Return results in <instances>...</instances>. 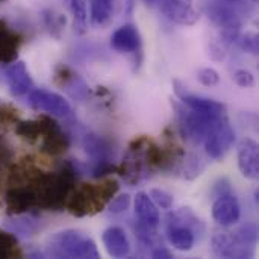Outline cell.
I'll return each instance as SVG.
<instances>
[{"mask_svg": "<svg viewBox=\"0 0 259 259\" xmlns=\"http://www.w3.org/2000/svg\"><path fill=\"white\" fill-rule=\"evenodd\" d=\"M117 190L118 185L114 181H108L103 185L97 187L83 185L70 193L65 206L76 217L91 215L97 211H102V208H105L111 202Z\"/></svg>", "mask_w": 259, "mask_h": 259, "instance_id": "6da1fadb", "label": "cell"}, {"mask_svg": "<svg viewBox=\"0 0 259 259\" xmlns=\"http://www.w3.org/2000/svg\"><path fill=\"white\" fill-rule=\"evenodd\" d=\"M47 255L53 258H99L96 243L77 231L58 232L50 238L47 246Z\"/></svg>", "mask_w": 259, "mask_h": 259, "instance_id": "7a4b0ae2", "label": "cell"}, {"mask_svg": "<svg viewBox=\"0 0 259 259\" xmlns=\"http://www.w3.org/2000/svg\"><path fill=\"white\" fill-rule=\"evenodd\" d=\"M203 14L222 29V38L226 44H234L243 26V15L237 6L215 0H206L202 5Z\"/></svg>", "mask_w": 259, "mask_h": 259, "instance_id": "3957f363", "label": "cell"}, {"mask_svg": "<svg viewBox=\"0 0 259 259\" xmlns=\"http://www.w3.org/2000/svg\"><path fill=\"white\" fill-rule=\"evenodd\" d=\"M173 108L176 109V115H178V121H179V129L182 137L193 143V144H200L203 143V138L206 137V134L211 131V127L217 123L219 118L222 117H208L203 114H199L190 108H187L185 105H179L178 102L171 103Z\"/></svg>", "mask_w": 259, "mask_h": 259, "instance_id": "277c9868", "label": "cell"}, {"mask_svg": "<svg viewBox=\"0 0 259 259\" xmlns=\"http://www.w3.org/2000/svg\"><path fill=\"white\" fill-rule=\"evenodd\" d=\"M83 149L91 159V176L99 179L115 170L112 162L114 159V147L111 141L105 137L96 134H87L83 138Z\"/></svg>", "mask_w": 259, "mask_h": 259, "instance_id": "5b68a950", "label": "cell"}, {"mask_svg": "<svg viewBox=\"0 0 259 259\" xmlns=\"http://www.w3.org/2000/svg\"><path fill=\"white\" fill-rule=\"evenodd\" d=\"M147 147L149 143L146 138H140L138 141H134V144L129 147V152L120 168V175L126 182L134 185L149 176L150 164L147 159Z\"/></svg>", "mask_w": 259, "mask_h": 259, "instance_id": "8992f818", "label": "cell"}, {"mask_svg": "<svg viewBox=\"0 0 259 259\" xmlns=\"http://www.w3.org/2000/svg\"><path fill=\"white\" fill-rule=\"evenodd\" d=\"M235 143V132L226 115L217 120V123L211 127V131L203 138L205 150L211 159H222L229 152L232 144Z\"/></svg>", "mask_w": 259, "mask_h": 259, "instance_id": "52a82bcc", "label": "cell"}, {"mask_svg": "<svg viewBox=\"0 0 259 259\" xmlns=\"http://www.w3.org/2000/svg\"><path fill=\"white\" fill-rule=\"evenodd\" d=\"M147 6L158 9L165 18L178 24L191 26L199 20L194 0H143Z\"/></svg>", "mask_w": 259, "mask_h": 259, "instance_id": "ba28073f", "label": "cell"}, {"mask_svg": "<svg viewBox=\"0 0 259 259\" xmlns=\"http://www.w3.org/2000/svg\"><path fill=\"white\" fill-rule=\"evenodd\" d=\"M27 103L38 111H44L53 117H70L71 115V106L68 100L53 91L36 88L30 90L27 93Z\"/></svg>", "mask_w": 259, "mask_h": 259, "instance_id": "9c48e42d", "label": "cell"}, {"mask_svg": "<svg viewBox=\"0 0 259 259\" xmlns=\"http://www.w3.org/2000/svg\"><path fill=\"white\" fill-rule=\"evenodd\" d=\"M173 87H175V93L176 96L179 97V100L190 109L199 112V114H203V115H208V117H222V115H226V106L217 100H212V99H208V97H203V96H199V94H193L187 90V87H184L179 80H175L173 82Z\"/></svg>", "mask_w": 259, "mask_h": 259, "instance_id": "30bf717a", "label": "cell"}, {"mask_svg": "<svg viewBox=\"0 0 259 259\" xmlns=\"http://www.w3.org/2000/svg\"><path fill=\"white\" fill-rule=\"evenodd\" d=\"M211 247L219 258H252L255 253L253 247L241 243L235 232L215 234L211 240Z\"/></svg>", "mask_w": 259, "mask_h": 259, "instance_id": "8fae6325", "label": "cell"}, {"mask_svg": "<svg viewBox=\"0 0 259 259\" xmlns=\"http://www.w3.org/2000/svg\"><path fill=\"white\" fill-rule=\"evenodd\" d=\"M241 208L238 203V199L234 196V193L222 194L219 197H214L212 205V217L214 220L222 226H232L240 220Z\"/></svg>", "mask_w": 259, "mask_h": 259, "instance_id": "7c38bea8", "label": "cell"}, {"mask_svg": "<svg viewBox=\"0 0 259 259\" xmlns=\"http://www.w3.org/2000/svg\"><path fill=\"white\" fill-rule=\"evenodd\" d=\"M5 77L9 85V91L12 96H24L32 90V77L29 74V70L23 61H14L11 62L5 70Z\"/></svg>", "mask_w": 259, "mask_h": 259, "instance_id": "4fadbf2b", "label": "cell"}, {"mask_svg": "<svg viewBox=\"0 0 259 259\" xmlns=\"http://www.w3.org/2000/svg\"><path fill=\"white\" fill-rule=\"evenodd\" d=\"M238 167L244 178L256 181L259 178V147L252 138L244 140L238 149Z\"/></svg>", "mask_w": 259, "mask_h": 259, "instance_id": "5bb4252c", "label": "cell"}, {"mask_svg": "<svg viewBox=\"0 0 259 259\" xmlns=\"http://www.w3.org/2000/svg\"><path fill=\"white\" fill-rule=\"evenodd\" d=\"M111 46L120 53H140L141 52V35L138 29L132 24H124L114 30L111 35Z\"/></svg>", "mask_w": 259, "mask_h": 259, "instance_id": "9a60e30c", "label": "cell"}, {"mask_svg": "<svg viewBox=\"0 0 259 259\" xmlns=\"http://www.w3.org/2000/svg\"><path fill=\"white\" fill-rule=\"evenodd\" d=\"M42 120V147L52 155H59L65 152L70 146L68 137L62 132L56 121L52 118H41Z\"/></svg>", "mask_w": 259, "mask_h": 259, "instance_id": "2e32d148", "label": "cell"}, {"mask_svg": "<svg viewBox=\"0 0 259 259\" xmlns=\"http://www.w3.org/2000/svg\"><path fill=\"white\" fill-rule=\"evenodd\" d=\"M21 36L11 26L0 20V64H11L17 59Z\"/></svg>", "mask_w": 259, "mask_h": 259, "instance_id": "e0dca14e", "label": "cell"}, {"mask_svg": "<svg viewBox=\"0 0 259 259\" xmlns=\"http://www.w3.org/2000/svg\"><path fill=\"white\" fill-rule=\"evenodd\" d=\"M103 244L106 247V252L112 256V258H124L129 255L131 252V244L127 240L126 232L118 228V226H112L108 228L103 232Z\"/></svg>", "mask_w": 259, "mask_h": 259, "instance_id": "ac0fdd59", "label": "cell"}, {"mask_svg": "<svg viewBox=\"0 0 259 259\" xmlns=\"http://www.w3.org/2000/svg\"><path fill=\"white\" fill-rule=\"evenodd\" d=\"M36 206L32 188H14L6 194V208L11 214H21Z\"/></svg>", "mask_w": 259, "mask_h": 259, "instance_id": "d6986e66", "label": "cell"}, {"mask_svg": "<svg viewBox=\"0 0 259 259\" xmlns=\"http://www.w3.org/2000/svg\"><path fill=\"white\" fill-rule=\"evenodd\" d=\"M134 208H135V215L138 217L140 223L150 226V228H158L159 225V212L156 209V205L150 199L149 194L146 193H138L134 200Z\"/></svg>", "mask_w": 259, "mask_h": 259, "instance_id": "ffe728a7", "label": "cell"}, {"mask_svg": "<svg viewBox=\"0 0 259 259\" xmlns=\"http://www.w3.org/2000/svg\"><path fill=\"white\" fill-rule=\"evenodd\" d=\"M167 238L170 244L181 250V252H188L193 249L196 243V232L181 223H168L167 225Z\"/></svg>", "mask_w": 259, "mask_h": 259, "instance_id": "44dd1931", "label": "cell"}, {"mask_svg": "<svg viewBox=\"0 0 259 259\" xmlns=\"http://www.w3.org/2000/svg\"><path fill=\"white\" fill-rule=\"evenodd\" d=\"M90 2V23L94 27H105L114 15L115 0H88Z\"/></svg>", "mask_w": 259, "mask_h": 259, "instance_id": "7402d4cb", "label": "cell"}, {"mask_svg": "<svg viewBox=\"0 0 259 259\" xmlns=\"http://www.w3.org/2000/svg\"><path fill=\"white\" fill-rule=\"evenodd\" d=\"M68 12L73 17V27L74 32L82 35L88 29V9L87 0H65Z\"/></svg>", "mask_w": 259, "mask_h": 259, "instance_id": "603a6c76", "label": "cell"}, {"mask_svg": "<svg viewBox=\"0 0 259 259\" xmlns=\"http://www.w3.org/2000/svg\"><path fill=\"white\" fill-rule=\"evenodd\" d=\"M62 87L64 90L73 97V99H77V100H83L88 94V87L87 83L74 73H71L68 68H64L62 71Z\"/></svg>", "mask_w": 259, "mask_h": 259, "instance_id": "cb8c5ba5", "label": "cell"}, {"mask_svg": "<svg viewBox=\"0 0 259 259\" xmlns=\"http://www.w3.org/2000/svg\"><path fill=\"white\" fill-rule=\"evenodd\" d=\"M17 238L12 232H0V258H12L17 253Z\"/></svg>", "mask_w": 259, "mask_h": 259, "instance_id": "d4e9b609", "label": "cell"}, {"mask_svg": "<svg viewBox=\"0 0 259 259\" xmlns=\"http://www.w3.org/2000/svg\"><path fill=\"white\" fill-rule=\"evenodd\" d=\"M235 44H238V47L250 55H258L259 53V38L256 33L253 32H247L244 35H238L235 39Z\"/></svg>", "mask_w": 259, "mask_h": 259, "instance_id": "484cf974", "label": "cell"}, {"mask_svg": "<svg viewBox=\"0 0 259 259\" xmlns=\"http://www.w3.org/2000/svg\"><path fill=\"white\" fill-rule=\"evenodd\" d=\"M235 235L238 237V240H240L241 243L255 247V244H256V241H258V226H256L255 223H247V225L241 226V228L235 232Z\"/></svg>", "mask_w": 259, "mask_h": 259, "instance_id": "4316f807", "label": "cell"}, {"mask_svg": "<svg viewBox=\"0 0 259 259\" xmlns=\"http://www.w3.org/2000/svg\"><path fill=\"white\" fill-rule=\"evenodd\" d=\"M42 15H44V23H46L49 32L55 36H59V32L65 26V17H62L59 14H53L52 11H44Z\"/></svg>", "mask_w": 259, "mask_h": 259, "instance_id": "83f0119b", "label": "cell"}, {"mask_svg": "<svg viewBox=\"0 0 259 259\" xmlns=\"http://www.w3.org/2000/svg\"><path fill=\"white\" fill-rule=\"evenodd\" d=\"M8 228L12 234H21L24 237L32 235L36 231V225L32 220H15L14 223H9Z\"/></svg>", "mask_w": 259, "mask_h": 259, "instance_id": "f1b7e54d", "label": "cell"}, {"mask_svg": "<svg viewBox=\"0 0 259 259\" xmlns=\"http://www.w3.org/2000/svg\"><path fill=\"white\" fill-rule=\"evenodd\" d=\"M202 170H203V164H202V161H200L199 158H196V156H191L190 161H184V162H182V173H184V176L188 178V179H193V178L199 176Z\"/></svg>", "mask_w": 259, "mask_h": 259, "instance_id": "f546056e", "label": "cell"}, {"mask_svg": "<svg viewBox=\"0 0 259 259\" xmlns=\"http://www.w3.org/2000/svg\"><path fill=\"white\" fill-rule=\"evenodd\" d=\"M150 199L153 200L155 205L161 206L162 209H170L173 206V196L168 194L164 190H158V188L152 190L150 191Z\"/></svg>", "mask_w": 259, "mask_h": 259, "instance_id": "4dcf8cb0", "label": "cell"}, {"mask_svg": "<svg viewBox=\"0 0 259 259\" xmlns=\"http://www.w3.org/2000/svg\"><path fill=\"white\" fill-rule=\"evenodd\" d=\"M197 79L205 87H214L220 82V74L214 68H200L197 71Z\"/></svg>", "mask_w": 259, "mask_h": 259, "instance_id": "1f68e13d", "label": "cell"}, {"mask_svg": "<svg viewBox=\"0 0 259 259\" xmlns=\"http://www.w3.org/2000/svg\"><path fill=\"white\" fill-rule=\"evenodd\" d=\"M131 205V196L129 194H120L115 199H111V202L108 203V209L111 214H120L124 212Z\"/></svg>", "mask_w": 259, "mask_h": 259, "instance_id": "d6a6232c", "label": "cell"}, {"mask_svg": "<svg viewBox=\"0 0 259 259\" xmlns=\"http://www.w3.org/2000/svg\"><path fill=\"white\" fill-rule=\"evenodd\" d=\"M234 80L237 85L243 87V88H249V87H253L255 83V76L249 71V70H237L234 73Z\"/></svg>", "mask_w": 259, "mask_h": 259, "instance_id": "836d02e7", "label": "cell"}, {"mask_svg": "<svg viewBox=\"0 0 259 259\" xmlns=\"http://www.w3.org/2000/svg\"><path fill=\"white\" fill-rule=\"evenodd\" d=\"M228 193H232V188H231V182L228 179H220L215 185H214V190H212V196L214 197H219L222 194H228Z\"/></svg>", "mask_w": 259, "mask_h": 259, "instance_id": "e575fe53", "label": "cell"}, {"mask_svg": "<svg viewBox=\"0 0 259 259\" xmlns=\"http://www.w3.org/2000/svg\"><path fill=\"white\" fill-rule=\"evenodd\" d=\"M152 258L171 259L173 258V255H171V252H170V250H167L165 247H161V246H158L156 249H153V250H152Z\"/></svg>", "mask_w": 259, "mask_h": 259, "instance_id": "d590c367", "label": "cell"}, {"mask_svg": "<svg viewBox=\"0 0 259 259\" xmlns=\"http://www.w3.org/2000/svg\"><path fill=\"white\" fill-rule=\"evenodd\" d=\"M215 2H222V3H229V5H234V6H240V5H243L244 0H215Z\"/></svg>", "mask_w": 259, "mask_h": 259, "instance_id": "8d00e7d4", "label": "cell"}, {"mask_svg": "<svg viewBox=\"0 0 259 259\" xmlns=\"http://www.w3.org/2000/svg\"><path fill=\"white\" fill-rule=\"evenodd\" d=\"M134 2H135V0H124V6H126V12H127V14H131V12H132Z\"/></svg>", "mask_w": 259, "mask_h": 259, "instance_id": "74e56055", "label": "cell"}, {"mask_svg": "<svg viewBox=\"0 0 259 259\" xmlns=\"http://www.w3.org/2000/svg\"><path fill=\"white\" fill-rule=\"evenodd\" d=\"M253 2H255V3H256V2H258V0H253Z\"/></svg>", "mask_w": 259, "mask_h": 259, "instance_id": "f35d334b", "label": "cell"}, {"mask_svg": "<svg viewBox=\"0 0 259 259\" xmlns=\"http://www.w3.org/2000/svg\"><path fill=\"white\" fill-rule=\"evenodd\" d=\"M2 2H5V0H0V3H2Z\"/></svg>", "mask_w": 259, "mask_h": 259, "instance_id": "ab89813d", "label": "cell"}]
</instances>
